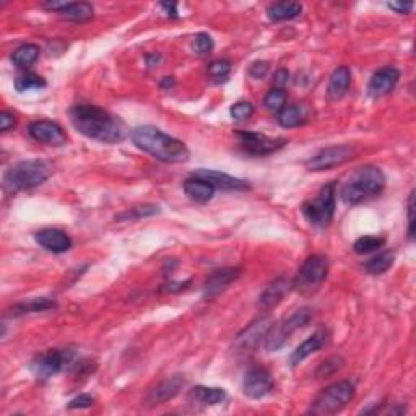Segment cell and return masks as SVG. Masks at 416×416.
I'll use <instances>...</instances> for the list:
<instances>
[{
	"label": "cell",
	"instance_id": "obj_1",
	"mask_svg": "<svg viewBox=\"0 0 416 416\" xmlns=\"http://www.w3.org/2000/svg\"><path fill=\"white\" fill-rule=\"evenodd\" d=\"M72 126L82 135L101 143H121L131 135L121 117L93 104H77L70 109Z\"/></svg>",
	"mask_w": 416,
	"mask_h": 416
},
{
	"label": "cell",
	"instance_id": "obj_2",
	"mask_svg": "<svg viewBox=\"0 0 416 416\" xmlns=\"http://www.w3.org/2000/svg\"><path fill=\"white\" fill-rule=\"evenodd\" d=\"M133 145L163 163H186L191 158L189 148L177 138L161 132L155 126H140L131 132Z\"/></svg>",
	"mask_w": 416,
	"mask_h": 416
},
{
	"label": "cell",
	"instance_id": "obj_3",
	"mask_svg": "<svg viewBox=\"0 0 416 416\" xmlns=\"http://www.w3.org/2000/svg\"><path fill=\"white\" fill-rule=\"evenodd\" d=\"M385 187V174L378 166L358 168L340 191V197L345 204L356 205L382 194Z\"/></svg>",
	"mask_w": 416,
	"mask_h": 416
},
{
	"label": "cell",
	"instance_id": "obj_4",
	"mask_svg": "<svg viewBox=\"0 0 416 416\" xmlns=\"http://www.w3.org/2000/svg\"><path fill=\"white\" fill-rule=\"evenodd\" d=\"M52 174V168L43 160H24L13 165L3 176V187L7 192L28 191L41 186Z\"/></svg>",
	"mask_w": 416,
	"mask_h": 416
},
{
	"label": "cell",
	"instance_id": "obj_5",
	"mask_svg": "<svg viewBox=\"0 0 416 416\" xmlns=\"http://www.w3.org/2000/svg\"><path fill=\"white\" fill-rule=\"evenodd\" d=\"M355 397V384L351 380H339L317 395L311 403L309 413L317 416L335 415L343 410Z\"/></svg>",
	"mask_w": 416,
	"mask_h": 416
},
{
	"label": "cell",
	"instance_id": "obj_6",
	"mask_svg": "<svg viewBox=\"0 0 416 416\" xmlns=\"http://www.w3.org/2000/svg\"><path fill=\"white\" fill-rule=\"evenodd\" d=\"M335 182H329L324 186L315 199L304 202L301 207V211L306 216V220L314 226H329L335 213Z\"/></svg>",
	"mask_w": 416,
	"mask_h": 416
},
{
	"label": "cell",
	"instance_id": "obj_7",
	"mask_svg": "<svg viewBox=\"0 0 416 416\" xmlns=\"http://www.w3.org/2000/svg\"><path fill=\"white\" fill-rule=\"evenodd\" d=\"M73 359H75L73 350H47L34 356V359L29 363V371L34 378L46 380L62 373L73 363Z\"/></svg>",
	"mask_w": 416,
	"mask_h": 416
},
{
	"label": "cell",
	"instance_id": "obj_8",
	"mask_svg": "<svg viewBox=\"0 0 416 416\" xmlns=\"http://www.w3.org/2000/svg\"><path fill=\"white\" fill-rule=\"evenodd\" d=\"M312 319V311L309 308H301L295 312L293 315H290L288 319H285L278 325H272L269 334L265 336V348L269 351H276L283 346L286 341L290 340V336L306 327Z\"/></svg>",
	"mask_w": 416,
	"mask_h": 416
},
{
	"label": "cell",
	"instance_id": "obj_9",
	"mask_svg": "<svg viewBox=\"0 0 416 416\" xmlns=\"http://www.w3.org/2000/svg\"><path fill=\"white\" fill-rule=\"evenodd\" d=\"M358 153V148L355 145H335V147H327L322 148L320 151H317L314 156H311L308 161H306V168L309 171H327L332 170V168L345 165L346 161L353 160Z\"/></svg>",
	"mask_w": 416,
	"mask_h": 416
},
{
	"label": "cell",
	"instance_id": "obj_10",
	"mask_svg": "<svg viewBox=\"0 0 416 416\" xmlns=\"http://www.w3.org/2000/svg\"><path fill=\"white\" fill-rule=\"evenodd\" d=\"M329 275V259L325 255H311L304 260L293 281V288L312 290L319 286Z\"/></svg>",
	"mask_w": 416,
	"mask_h": 416
},
{
	"label": "cell",
	"instance_id": "obj_11",
	"mask_svg": "<svg viewBox=\"0 0 416 416\" xmlns=\"http://www.w3.org/2000/svg\"><path fill=\"white\" fill-rule=\"evenodd\" d=\"M274 325L270 317H260L255 322H252L249 327H246L239 335L236 336L235 346L239 353H252L262 341H265V336Z\"/></svg>",
	"mask_w": 416,
	"mask_h": 416
},
{
	"label": "cell",
	"instance_id": "obj_12",
	"mask_svg": "<svg viewBox=\"0 0 416 416\" xmlns=\"http://www.w3.org/2000/svg\"><path fill=\"white\" fill-rule=\"evenodd\" d=\"M237 137H239L241 147L255 156L270 155L286 145L285 138H272L257 132H237Z\"/></svg>",
	"mask_w": 416,
	"mask_h": 416
},
{
	"label": "cell",
	"instance_id": "obj_13",
	"mask_svg": "<svg viewBox=\"0 0 416 416\" xmlns=\"http://www.w3.org/2000/svg\"><path fill=\"white\" fill-rule=\"evenodd\" d=\"M274 378L269 371L264 368H252L247 371L244 382H242V390L247 397L262 399L274 390Z\"/></svg>",
	"mask_w": 416,
	"mask_h": 416
},
{
	"label": "cell",
	"instance_id": "obj_14",
	"mask_svg": "<svg viewBox=\"0 0 416 416\" xmlns=\"http://www.w3.org/2000/svg\"><path fill=\"white\" fill-rule=\"evenodd\" d=\"M28 133L36 142L46 143L51 147H62L67 143V133L59 124L52 121H36L28 128Z\"/></svg>",
	"mask_w": 416,
	"mask_h": 416
},
{
	"label": "cell",
	"instance_id": "obj_15",
	"mask_svg": "<svg viewBox=\"0 0 416 416\" xmlns=\"http://www.w3.org/2000/svg\"><path fill=\"white\" fill-rule=\"evenodd\" d=\"M400 80V70L395 67H384L380 68L371 77L368 85V95L371 98H380L389 95L390 91H394V88L397 87Z\"/></svg>",
	"mask_w": 416,
	"mask_h": 416
},
{
	"label": "cell",
	"instance_id": "obj_16",
	"mask_svg": "<svg viewBox=\"0 0 416 416\" xmlns=\"http://www.w3.org/2000/svg\"><path fill=\"white\" fill-rule=\"evenodd\" d=\"M186 384V378L181 374L171 376L156 385L155 389L150 390V394L147 395V403L150 407H155V405H163L166 403L168 400L174 399L177 394L181 392V389L184 387Z\"/></svg>",
	"mask_w": 416,
	"mask_h": 416
},
{
	"label": "cell",
	"instance_id": "obj_17",
	"mask_svg": "<svg viewBox=\"0 0 416 416\" xmlns=\"http://www.w3.org/2000/svg\"><path fill=\"white\" fill-rule=\"evenodd\" d=\"M34 241L43 249L52 252V254H64L72 247L70 236L61 230H56V228H46V230L38 231L34 235Z\"/></svg>",
	"mask_w": 416,
	"mask_h": 416
},
{
	"label": "cell",
	"instance_id": "obj_18",
	"mask_svg": "<svg viewBox=\"0 0 416 416\" xmlns=\"http://www.w3.org/2000/svg\"><path fill=\"white\" fill-rule=\"evenodd\" d=\"M239 275H241V270L237 269V267H226V269L215 270L205 281L204 298L205 299L215 298V296L220 295L221 291H225L232 281L239 278Z\"/></svg>",
	"mask_w": 416,
	"mask_h": 416
},
{
	"label": "cell",
	"instance_id": "obj_19",
	"mask_svg": "<svg viewBox=\"0 0 416 416\" xmlns=\"http://www.w3.org/2000/svg\"><path fill=\"white\" fill-rule=\"evenodd\" d=\"M192 176L200 177V179L207 181L208 184H211L216 191H246V189H249V184H247L246 181L237 179V177H232V176L225 174V172H220V171L197 170Z\"/></svg>",
	"mask_w": 416,
	"mask_h": 416
},
{
	"label": "cell",
	"instance_id": "obj_20",
	"mask_svg": "<svg viewBox=\"0 0 416 416\" xmlns=\"http://www.w3.org/2000/svg\"><path fill=\"white\" fill-rule=\"evenodd\" d=\"M291 288H293V281L280 276V278L272 281L270 285H267V288L262 291V295L259 296V303H257V306H259L262 311H270L285 298V295H288Z\"/></svg>",
	"mask_w": 416,
	"mask_h": 416
},
{
	"label": "cell",
	"instance_id": "obj_21",
	"mask_svg": "<svg viewBox=\"0 0 416 416\" xmlns=\"http://www.w3.org/2000/svg\"><path fill=\"white\" fill-rule=\"evenodd\" d=\"M327 330H317L315 334H312L309 339H306L303 343H301L298 348H296L293 353L290 356V364L291 366H298L303 363L306 358H309L312 353H315V351H319L322 346L327 343Z\"/></svg>",
	"mask_w": 416,
	"mask_h": 416
},
{
	"label": "cell",
	"instance_id": "obj_22",
	"mask_svg": "<svg viewBox=\"0 0 416 416\" xmlns=\"http://www.w3.org/2000/svg\"><path fill=\"white\" fill-rule=\"evenodd\" d=\"M351 85V72L346 66H340L335 68L334 73L330 75L329 88H327V95H329L330 100H341L346 93L350 90Z\"/></svg>",
	"mask_w": 416,
	"mask_h": 416
},
{
	"label": "cell",
	"instance_id": "obj_23",
	"mask_svg": "<svg viewBox=\"0 0 416 416\" xmlns=\"http://www.w3.org/2000/svg\"><path fill=\"white\" fill-rule=\"evenodd\" d=\"M215 187L208 184L207 181L200 179V177L191 176L189 179L184 181V192L191 200L197 202V204H207L215 195Z\"/></svg>",
	"mask_w": 416,
	"mask_h": 416
},
{
	"label": "cell",
	"instance_id": "obj_24",
	"mask_svg": "<svg viewBox=\"0 0 416 416\" xmlns=\"http://www.w3.org/2000/svg\"><path fill=\"white\" fill-rule=\"evenodd\" d=\"M189 399L197 405L213 407V405L225 402L226 392L223 389H218V387H204V385H199V387L191 390Z\"/></svg>",
	"mask_w": 416,
	"mask_h": 416
},
{
	"label": "cell",
	"instance_id": "obj_25",
	"mask_svg": "<svg viewBox=\"0 0 416 416\" xmlns=\"http://www.w3.org/2000/svg\"><path fill=\"white\" fill-rule=\"evenodd\" d=\"M56 308V303L49 298H34L28 301H22V303H17L12 306L7 311V315L10 317H18L24 314H31V312H44L49 309Z\"/></svg>",
	"mask_w": 416,
	"mask_h": 416
},
{
	"label": "cell",
	"instance_id": "obj_26",
	"mask_svg": "<svg viewBox=\"0 0 416 416\" xmlns=\"http://www.w3.org/2000/svg\"><path fill=\"white\" fill-rule=\"evenodd\" d=\"M303 12V5L299 2H278L270 5L267 10V15L272 22H285V20H293L299 17Z\"/></svg>",
	"mask_w": 416,
	"mask_h": 416
},
{
	"label": "cell",
	"instance_id": "obj_27",
	"mask_svg": "<svg viewBox=\"0 0 416 416\" xmlns=\"http://www.w3.org/2000/svg\"><path fill=\"white\" fill-rule=\"evenodd\" d=\"M39 49L36 44H23L12 54V61L18 68H28L39 59Z\"/></svg>",
	"mask_w": 416,
	"mask_h": 416
},
{
	"label": "cell",
	"instance_id": "obj_28",
	"mask_svg": "<svg viewBox=\"0 0 416 416\" xmlns=\"http://www.w3.org/2000/svg\"><path fill=\"white\" fill-rule=\"evenodd\" d=\"M59 15L70 22H87L93 18V7L87 2H68Z\"/></svg>",
	"mask_w": 416,
	"mask_h": 416
},
{
	"label": "cell",
	"instance_id": "obj_29",
	"mask_svg": "<svg viewBox=\"0 0 416 416\" xmlns=\"http://www.w3.org/2000/svg\"><path fill=\"white\" fill-rule=\"evenodd\" d=\"M278 124L285 128H293L301 126L306 121L304 109L301 106H285L278 112Z\"/></svg>",
	"mask_w": 416,
	"mask_h": 416
},
{
	"label": "cell",
	"instance_id": "obj_30",
	"mask_svg": "<svg viewBox=\"0 0 416 416\" xmlns=\"http://www.w3.org/2000/svg\"><path fill=\"white\" fill-rule=\"evenodd\" d=\"M394 260H395L394 252L387 251V252H382V254L376 255L371 260L366 262L364 269L371 275H382L390 269V267L394 265Z\"/></svg>",
	"mask_w": 416,
	"mask_h": 416
},
{
	"label": "cell",
	"instance_id": "obj_31",
	"mask_svg": "<svg viewBox=\"0 0 416 416\" xmlns=\"http://www.w3.org/2000/svg\"><path fill=\"white\" fill-rule=\"evenodd\" d=\"M15 90L18 93H24L29 90H41V88H46V80L43 77L36 75V73H23V75H18L15 78Z\"/></svg>",
	"mask_w": 416,
	"mask_h": 416
},
{
	"label": "cell",
	"instance_id": "obj_32",
	"mask_svg": "<svg viewBox=\"0 0 416 416\" xmlns=\"http://www.w3.org/2000/svg\"><path fill=\"white\" fill-rule=\"evenodd\" d=\"M385 244L384 237H378V236H361L359 239H356L353 249L356 254L364 255V254H371V252L379 251L380 247Z\"/></svg>",
	"mask_w": 416,
	"mask_h": 416
},
{
	"label": "cell",
	"instance_id": "obj_33",
	"mask_svg": "<svg viewBox=\"0 0 416 416\" xmlns=\"http://www.w3.org/2000/svg\"><path fill=\"white\" fill-rule=\"evenodd\" d=\"M285 103H286V93L285 90H280V88L270 90L264 98V106L269 109V111H274V112H280L281 109L285 107Z\"/></svg>",
	"mask_w": 416,
	"mask_h": 416
},
{
	"label": "cell",
	"instance_id": "obj_34",
	"mask_svg": "<svg viewBox=\"0 0 416 416\" xmlns=\"http://www.w3.org/2000/svg\"><path fill=\"white\" fill-rule=\"evenodd\" d=\"M207 72L215 82H225L231 73V62L218 59V61H213L210 66H208Z\"/></svg>",
	"mask_w": 416,
	"mask_h": 416
},
{
	"label": "cell",
	"instance_id": "obj_35",
	"mask_svg": "<svg viewBox=\"0 0 416 416\" xmlns=\"http://www.w3.org/2000/svg\"><path fill=\"white\" fill-rule=\"evenodd\" d=\"M213 46H215L213 38L207 33H199L194 38V43H192V47H194L195 54H199V56H207V54H210L213 51Z\"/></svg>",
	"mask_w": 416,
	"mask_h": 416
},
{
	"label": "cell",
	"instance_id": "obj_36",
	"mask_svg": "<svg viewBox=\"0 0 416 416\" xmlns=\"http://www.w3.org/2000/svg\"><path fill=\"white\" fill-rule=\"evenodd\" d=\"M230 114L235 121H239V122L247 121V119L254 114V106H252V103H249V101H239V103L232 104L230 109Z\"/></svg>",
	"mask_w": 416,
	"mask_h": 416
},
{
	"label": "cell",
	"instance_id": "obj_37",
	"mask_svg": "<svg viewBox=\"0 0 416 416\" xmlns=\"http://www.w3.org/2000/svg\"><path fill=\"white\" fill-rule=\"evenodd\" d=\"M160 210H158L156 205H143V207H133L132 210H128L127 213H124V215H121L119 218H142V216H151L155 215V213H158Z\"/></svg>",
	"mask_w": 416,
	"mask_h": 416
},
{
	"label": "cell",
	"instance_id": "obj_38",
	"mask_svg": "<svg viewBox=\"0 0 416 416\" xmlns=\"http://www.w3.org/2000/svg\"><path fill=\"white\" fill-rule=\"evenodd\" d=\"M341 363H343L341 358H330L324 361V363L320 364V368L317 369V376H322V378H324V376H330L332 373H335L336 369L341 368Z\"/></svg>",
	"mask_w": 416,
	"mask_h": 416
},
{
	"label": "cell",
	"instance_id": "obj_39",
	"mask_svg": "<svg viewBox=\"0 0 416 416\" xmlns=\"http://www.w3.org/2000/svg\"><path fill=\"white\" fill-rule=\"evenodd\" d=\"M93 405H95V399L88 394H82L73 400H70L68 408H90V407H93Z\"/></svg>",
	"mask_w": 416,
	"mask_h": 416
},
{
	"label": "cell",
	"instance_id": "obj_40",
	"mask_svg": "<svg viewBox=\"0 0 416 416\" xmlns=\"http://www.w3.org/2000/svg\"><path fill=\"white\" fill-rule=\"evenodd\" d=\"M413 210H415V192L412 191V194L408 197V236L410 239H413V232H415V218H413Z\"/></svg>",
	"mask_w": 416,
	"mask_h": 416
},
{
	"label": "cell",
	"instance_id": "obj_41",
	"mask_svg": "<svg viewBox=\"0 0 416 416\" xmlns=\"http://www.w3.org/2000/svg\"><path fill=\"white\" fill-rule=\"evenodd\" d=\"M267 72H269V64L267 62H254L249 68L251 77L254 78H264L267 75Z\"/></svg>",
	"mask_w": 416,
	"mask_h": 416
},
{
	"label": "cell",
	"instance_id": "obj_42",
	"mask_svg": "<svg viewBox=\"0 0 416 416\" xmlns=\"http://www.w3.org/2000/svg\"><path fill=\"white\" fill-rule=\"evenodd\" d=\"M15 127V116L12 112L3 111L0 112V131L8 132L10 128Z\"/></svg>",
	"mask_w": 416,
	"mask_h": 416
},
{
	"label": "cell",
	"instance_id": "obj_43",
	"mask_svg": "<svg viewBox=\"0 0 416 416\" xmlns=\"http://www.w3.org/2000/svg\"><path fill=\"white\" fill-rule=\"evenodd\" d=\"M387 5H389V8L395 10L397 13H405V15L412 12L415 7L413 2H389Z\"/></svg>",
	"mask_w": 416,
	"mask_h": 416
},
{
	"label": "cell",
	"instance_id": "obj_44",
	"mask_svg": "<svg viewBox=\"0 0 416 416\" xmlns=\"http://www.w3.org/2000/svg\"><path fill=\"white\" fill-rule=\"evenodd\" d=\"M288 77H290L288 70H285V68H280V70L275 73V78H274L275 85L278 87L280 90H283V87L286 85V83H288Z\"/></svg>",
	"mask_w": 416,
	"mask_h": 416
},
{
	"label": "cell",
	"instance_id": "obj_45",
	"mask_svg": "<svg viewBox=\"0 0 416 416\" xmlns=\"http://www.w3.org/2000/svg\"><path fill=\"white\" fill-rule=\"evenodd\" d=\"M161 8L165 10L166 12V15H171V17H177V7H176V3H168V2H165V3H161Z\"/></svg>",
	"mask_w": 416,
	"mask_h": 416
},
{
	"label": "cell",
	"instance_id": "obj_46",
	"mask_svg": "<svg viewBox=\"0 0 416 416\" xmlns=\"http://www.w3.org/2000/svg\"><path fill=\"white\" fill-rule=\"evenodd\" d=\"M174 85H176V82L172 77H165L161 80V88H172Z\"/></svg>",
	"mask_w": 416,
	"mask_h": 416
}]
</instances>
